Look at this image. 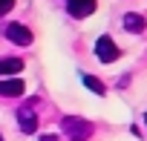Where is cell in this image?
I'll return each mask as SVG.
<instances>
[{
    "label": "cell",
    "instance_id": "8",
    "mask_svg": "<svg viewBox=\"0 0 147 141\" xmlns=\"http://www.w3.org/2000/svg\"><path fill=\"white\" fill-rule=\"evenodd\" d=\"M124 29L127 32H144V17L141 15H124Z\"/></svg>",
    "mask_w": 147,
    "mask_h": 141
},
{
    "label": "cell",
    "instance_id": "4",
    "mask_svg": "<svg viewBox=\"0 0 147 141\" xmlns=\"http://www.w3.org/2000/svg\"><path fill=\"white\" fill-rule=\"evenodd\" d=\"M66 12H69L72 17H90V15L95 12V0H69Z\"/></svg>",
    "mask_w": 147,
    "mask_h": 141
},
{
    "label": "cell",
    "instance_id": "11",
    "mask_svg": "<svg viewBox=\"0 0 147 141\" xmlns=\"http://www.w3.org/2000/svg\"><path fill=\"white\" fill-rule=\"evenodd\" d=\"M40 141H58V135H40Z\"/></svg>",
    "mask_w": 147,
    "mask_h": 141
},
{
    "label": "cell",
    "instance_id": "13",
    "mask_svg": "<svg viewBox=\"0 0 147 141\" xmlns=\"http://www.w3.org/2000/svg\"><path fill=\"white\" fill-rule=\"evenodd\" d=\"M0 141H3V138H0Z\"/></svg>",
    "mask_w": 147,
    "mask_h": 141
},
{
    "label": "cell",
    "instance_id": "3",
    "mask_svg": "<svg viewBox=\"0 0 147 141\" xmlns=\"http://www.w3.org/2000/svg\"><path fill=\"white\" fill-rule=\"evenodd\" d=\"M95 55H98L104 63H113V60L118 58V46H115V40H113L110 35H101V38L95 40Z\"/></svg>",
    "mask_w": 147,
    "mask_h": 141
},
{
    "label": "cell",
    "instance_id": "2",
    "mask_svg": "<svg viewBox=\"0 0 147 141\" xmlns=\"http://www.w3.org/2000/svg\"><path fill=\"white\" fill-rule=\"evenodd\" d=\"M3 35L12 40V43H18V46H29L32 40H35V35L26 29V26H20V23H6V29H3Z\"/></svg>",
    "mask_w": 147,
    "mask_h": 141
},
{
    "label": "cell",
    "instance_id": "12",
    "mask_svg": "<svg viewBox=\"0 0 147 141\" xmlns=\"http://www.w3.org/2000/svg\"><path fill=\"white\" fill-rule=\"evenodd\" d=\"M144 124H147V112H144Z\"/></svg>",
    "mask_w": 147,
    "mask_h": 141
},
{
    "label": "cell",
    "instance_id": "9",
    "mask_svg": "<svg viewBox=\"0 0 147 141\" xmlns=\"http://www.w3.org/2000/svg\"><path fill=\"white\" fill-rule=\"evenodd\" d=\"M81 81H84V87H87V89H92V92H98V95H104V92H107V89H104V84H101L98 78H92V75H84Z\"/></svg>",
    "mask_w": 147,
    "mask_h": 141
},
{
    "label": "cell",
    "instance_id": "6",
    "mask_svg": "<svg viewBox=\"0 0 147 141\" xmlns=\"http://www.w3.org/2000/svg\"><path fill=\"white\" fill-rule=\"evenodd\" d=\"M18 124H20L23 132H35V130H38V115H35L29 107H20V109H18Z\"/></svg>",
    "mask_w": 147,
    "mask_h": 141
},
{
    "label": "cell",
    "instance_id": "5",
    "mask_svg": "<svg viewBox=\"0 0 147 141\" xmlns=\"http://www.w3.org/2000/svg\"><path fill=\"white\" fill-rule=\"evenodd\" d=\"M26 92V84L20 78H3L0 81V95H6V98H18Z\"/></svg>",
    "mask_w": 147,
    "mask_h": 141
},
{
    "label": "cell",
    "instance_id": "10",
    "mask_svg": "<svg viewBox=\"0 0 147 141\" xmlns=\"http://www.w3.org/2000/svg\"><path fill=\"white\" fill-rule=\"evenodd\" d=\"M12 6H15V0H0V17L6 12H12Z\"/></svg>",
    "mask_w": 147,
    "mask_h": 141
},
{
    "label": "cell",
    "instance_id": "7",
    "mask_svg": "<svg viewBox=\"0 0 147 141\" xmlns=\"http://www.w3.org/2000/svg\"><path fill=\"white\" fill-rule=\"evenodd\" d=\"M23 69L20 58H0V75H18Z\"/></svg>",
    "mask_w": 147,
    "mask_h": 141
},
{
    "label": "cell",
    "instance_id": "1",
    "mask_svg": "<svg viewBox=\"0 0 147 141\" xmlns=\"http://www.w3.org/2000/svg\"><path fill=\"white\" fill-rule=\"evenodd\" d=\"M61 127H63V135H66L69 141H87V138L95 132V127H92L87 118H78V115H66V118L61 121Z\"/></svg>",
    "mask_w": 147,
    "mask_h": 141
}]
</instances>
